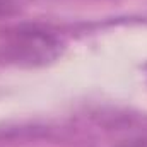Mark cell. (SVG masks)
I'll use <instances>...</instances> for the list:
<instances>
[{"mask_svg":"<svg viewBox=\"0 0 147 147\" xmlns=\"http://www.w3.org/2000/svg\"><path fill=\"white\" fill-rule=\"evenodd\" d=\"M7 57L21 65H43L60 55V41L36 28L21 29L5 46Z\"/></svg>","mask_w":147,"mask_h":147,"instance_id":"1","label":"cell"},{"mask_svg":"<svg viewBox=\"0 0 147 147\" xmlns=\"http://www.w3.org/2000/svg\"><path fill=\"white\" fill-rule=\"evenodd\" d=\"M5 3H7L5 0H0V9H3V5H5ZM5 7H7V5H5Z\"/></svg>","mask_w":147,"mask_h":147,"instance_id":"2","label":"cell"}]
</instances>
